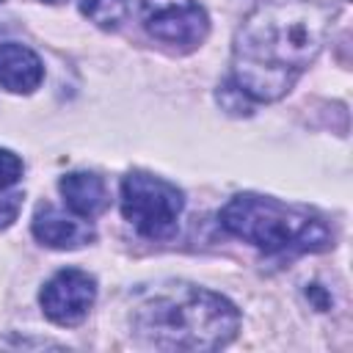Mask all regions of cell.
<instances>
[{
    "label": "cell",
    "instance_id": "1",
    "mask_svg": "<svg viewBox=\"0 0 353 353\" xmlns=\"http://www.w3.org/2000/svg\"><path fill=\"white\" fill-rule=\"evenodd\" d=\"M334 17V0H262L234 33L232 83L254 102L281 99L320 55Z\"/></svg>",
    "mask_w": 353,
    "mask_h": 353
},
{
    "label": "cell",
    "instance_id": "2",
    "mask_svg": "<svg viewBox=\"0 0 353 353\" xmlns=\"http://www.w3.org/2000/svg\"><path fill=\"white\" fill-rule=\"evenodd\" d=\"M237 328L240 312L232 301L188 281L154 284L132 306V331L154 350H218Z\"/></svg>",
    "mask_w": 353,
    "mask_h": 353
},
{
    "label": "cell",
    "instance_id": "3",
    "mask_svg": "<svg viewBox=\"0 0 353 353\" xmlns=\"http://www.w3.org/2000/svg\"><path fill=\"white\" fill-rule=\"evenodd\" d=\"M221 226L268 254H306L331 245V229L323 218L256 193L232 196L221 210Z\"/></svg>",
    "mask_w": 353,
    "mask_h": 353
},
{
    "label": "cell",
    "instance_id": "4",
    "mask_svg": "<svg viewBox=\"0 0 353 353\" xmlns=\"http://www.w3.org/2000/svg\"><path fill=\"white\" fill-rule=\"evenodd\" d=\"M182 207V190L160 176L132 171L121 179V212L149 240L174 237Z\"/></svg>",
    "mask_w": 353,
    "mask_h": 353
},
{
    "label": "cell",
    "instance_id": "5",
    "mask_svg": "<svg viewBox=\"0 0 353 353\" xmlns=\"http://www.w3.org/2000/svg\"><path fill=\"white\" fill-rule=\"evenodd\" d=\"M141 19L149 36L182 50L199 47L210 30V19L196 0H141Z\"/></svg>",
    "mask_w": 353,
    "mask_h": 353
},
{
    "label": "cell",
    "instance_id": "6",
    "mask_svg": "<svg viewBox=\"0 0 353 353\" xmlns=\"http://www.w3.org/2000/svg\"><path fill=\"white\" fill-rule=\"evenodd\" d=\"M97 298V281L85 270L63 268L41 287V309L55 325H77Z\"/></svg>",
    "mask_w": 353,
    "mask_h": 353
},
{
    "label": "cell",
    "instance_id": "7",
    "mask_svg": "<svg viewBox=\"0 0 353 353\" xmlns=\"http://www.w3.org/2000/svg\"><path fill=\"white\" fill-rule=\"evenodd\" d=\"M33 234L50 248H77L94 237V229L85 221L63 215L52 204H41L33 215Z\"/></svg>",
    "mask_w": 353,
    "mask_h": 353
},
{
    "label": "cell",
    "instance_id": "8",
    "mask_svg": "<svg viewBox=\"0 0 353 353\" xmlns=\"http://www.w3.org/2000/svg\"><path fill=\"white\" fill-rule=\"evenodd\" d=\"M44 80L41 58L22 44H0V85L14 94H30Z\"/></svg>",
    "mask_w": 353,
    "mask_h": 353
},
{
    "label": "cell",
    "instance_id": "9",
    "mask_svg": "<svg viewBox=\"0 0 353 353\" xmlns=\"http://www.w3.org/2000/svg\"><path fill=\"white\" fill-rule=\"evenodd\" d=\"M58 188H61V196H63V204L69 207V212L80 215V218H97L110 204L108 188H105L102 176H97V174H85V171L66 174V176H61Z\"/></svg>",
    "mask_w": 353,
    "mask_h": 353
},
{
    "label": "cell",
    "instance_id": "10",
    "mask_svg": "<svg viewBox=\"0 0 353 353\" xmlns=\"http://www.w3.org/2000/svg\"><path fill=\"white\" fill-rule=\"evenodd\" d=\"M80 11L105 30L119 28L127 19V0H80Z\"/></svg>",
    "mask_w": 353,
    "mask_h": 353
},
{
    "label": "cell",
    "instance_id": "11",
    "mask_svg": "<svg viewBox=\"0 0 353 353\" xmlns=\"http://www.w3.org/2000/svg\"><path fill=\"white\" fill-rule=\"evenodd\" d=\"M22 176V160L11 149H0V190L11 188Z\"/></svg>",
    "mask_w": 353,
    "mask_h": 353
},
{
    "label": "cell",
    "instance_id": "12",
    "mask_svg": "<svg viewBox=\"0 0 353 353\" xmlns=\"http://www.w3.org/2000/svg\"><path fill=\"white\" fill-rule=\"evenodd\" d=\"M22 210V193H8V196H0V229L11 226L17 221Z\"/></svg>",
    "mask_w": 353,
    "mask_h": 353
},
{
    "label": "cell",
    "instance_id": "13",
    "mask_svg": "<svg viewBox=\"0 0 353 353\" xmlns=\"http://www.w3.org/2000/svg\"><path fill=\"white\" fill-rule=\"evenodd\" d=\"M44 3H63V0H44Z\"/></svg>",
    "mask_w": 353,
    "mask_h": 353
},
{
    "label": "cell",
    "instance_id": "14",
    "mask_svg": "<svg viewBox=\"0 0 353 353\" xmlns=\"http://www.w3.org/2000/svg\"><path fill=\"white\" fill-rule=\"evenodd\" d=\"M0 3H3V0H0Z\"/></svg>",
    "mask_w": 353,
    "mask_h": 353
}]
</instances>
